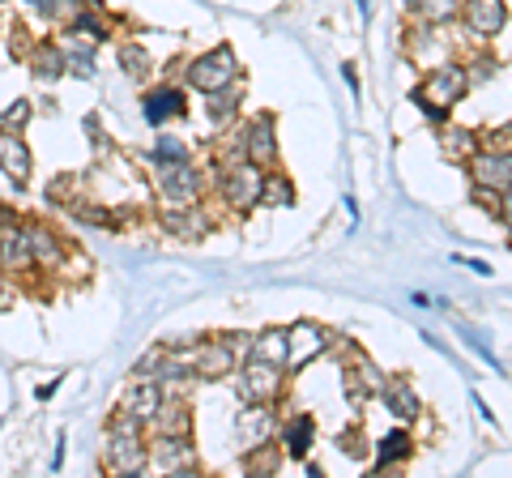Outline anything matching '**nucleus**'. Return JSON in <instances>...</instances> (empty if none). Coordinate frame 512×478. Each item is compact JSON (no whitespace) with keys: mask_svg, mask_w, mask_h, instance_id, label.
I'll list each match as a JSON object with an SVG mask.
<instances>
[{"mask_svg":"<svg viewBox=\"0 0 512 478\" xmlns=\"http://www.w3.org/2000/svg\"><path fill=\"white\" fill-rule=\"evenodd\" d=\"M461 26L474 39H495L508 26V0H461Z\"/></svg>","mask_w":512,"mask_h":478,"instance_id":"9d476101","label":"nucleus"},{"mask_svg":"<svg viewBox=\"0 0 512 478\" xmlns=\"http://www.w3.org/2000/svg\"><path fill=\"white\" fill-rule=\"evenodd\" d=\"M500 222L508 227V235H512V188L504 193V201H500Z\"/></svg>","mask_w":512,"mask_h":478,"instance_id":"c9c22d12","label":"nucleus"},{"mask_svg":"<svg viewBox=\"0 0 512 478\" xmlns=\"http://www.w3.org/2000/svg\"><path fill=\"white\" fill-rule=\"evenodd\" d=\"M235 427H239V440L248 444H269L278 436V419H274V410H269V402H244V410H239V419H235Z\"/></svg>","mask_w":512,"mask_h":478,"instance_id":"2eb2a0df","label":"nucleus"},{"mask_svg":"<svg viewBox=\"0 0 512 478\" xmlns=\"http://www.w3.org/2000/svg\"><path fill=\"white\" fill-rule=\"evenodd\" d=\"M239 158L252 167H278V133H274V116H256L244 124V133H239Z\"/></svg>","mask_w":512,"mask_h":478,"instance_id":"6e6552de","label":"nucleus"},{"mask_svg":"<svg viewBox=\"0 0 512 478\" xmlns=\"http://www.w3.org/2000/svg\"><path fill=\"white\" fill-rule=\"evenodd\" d=\"M312 440H316V419H312V414H291V419L278 427L282 453L295 457V461H303V457L312 453Z\"/></svg>","mask_w":512,"mask_h":478,"instance_id":"f3484780","label":"nucleus"},{"mask_svg":"<svg viewBox=\"0 0 512 478\" xmlns=\"http://www.w3.org/2000/svg\"><path fill=\"white\" fill-rule=\"evenodd\" d=\"M500 201H504V193H495V188H474V205H478L483 214L500 218Z\"/></svg>","mask_w":512,"mask_h":478,"instance_id":"f704fd0d","label":"nucleus"},{"mask_svg":"<svg viewBox=\"0 0 512 478\" xmlns=\"http://www.w3.org/2000/svg\"><path fill=\"white\" fill-rule=\"evenodd\" d=\"M184 77H188V86H192V90L214 94V90H222V86L239 82V60H235L231 47H210V52H205V56L188 60Z\"/></svg>","mask_w":512,"mask_h":478,"instance_id":"7ed1b4c3","label":"nucleus"},{"mask_svg":"<svg viewBox=\"0 0 512 478\" xmlns=\"http://www.w3.org/2000/svg\"><path fill=\"white\" fill-rule=\"evenodd\" d=\"M150 158H154V167H167V163H188V141H180V137H154V150H150Z\"/></svg>","mask_w":512,"mask_h":478,"instance_id":"7c9ffc66","label":"nucleus"},{"mask_svg":"<svg viewBox=\"0 0 512 478\" xmlns=\"http://www.w3.org/2000/svg\"><path fill=\"white\" fill-rule=\"evenodd\" d=\"M150 461L163 474H188L192 466H197V453H192V440L188 436L158 432V440L150 444Z\"/></svg>","mask_w":512,"mask_h":478,"instance_id":"ddd939ff","label":"nucleus"},{"mask_svg":"<svg viewBox=\"0 0 512 478\" xmlns=\"http://www.w3.org/2000/svg\"><path fill=\"white\" fill-rule=\"evenodd\" d=\"M466 90H470V73H466V65H461V60H448V65L427 69L423 86L414 90V103H419V111H423L427 120L444 124L448 111H453L461 99H466Z\"/></svg>","mask_w":512,"mask_h":478,"instance_id":"f03ea898","label":"nucleus"},{"mask_svg":"<svg viewBox=\"0 0 512 478\" xmlns=\"http://www.w3.org/2000/svg\"><path fill=\"white\" fill-rule=\"evenodd\" d=\"M239 99H244V86H239V82L214 90L210 103H205V107H210V120H214V124H231V120L239 116Z\"/></svg>","mask_w":512,"mask_h":478,"instance_id":"cd10ccee","label":"nucleus"},{"mask_svg":"<svg viewBox=\"0 0 512 478\" xmlns=\"http://www.w3.org/2000/svg\"><path fill=\"white\" fill-rule=\"evenodd\" d=\"M410 453H414V440H410V432H402V427L389 436H380L376 440V474H384L389 466H406Z\"/></svg>","mask_w":512,"mask_h":478,"instance_id":"5701e85b","label":"nucleus"},{"mask_svg":"<svg viewBox=\"0 0 512 478\" xmlns=\"http://www.w3.org/2000/svg\"><path fill=\"white\" fill-rule=\"evenodd\" d=\"M184 359L192 363V376H201V380L235 376V368H239V342H231V338H205V342L192 346Z\"/></svg>","mask_w":512,"mask_h":478,"instance_id":"423d86ee","label":"nucleus"},{"mask_svg":"<svg viewBox=\"0 0 512 478\" xmlns=\"http://www.w3.org/2000/svg\"><path fill=\"white\" fill-rule=\"evenodd\" d=\"M261 167H252V163H244L239 158L235 167H227L218 175V193H222V201L231 205V210H252V205H261Z\"/></svg>","mask_w":512,"mask_h":478,"instance_id":"0eeeda50","label":"nucleus"},{"mask_svg":"<svg viewBox=\"0 0 512 478\" xmlns=\"http://www.w3.org/2000/svg\"><path fill=\"white\" fill-rule=\"evenodd\" d=\"M440 150H444V158L448 163H470V158L483 150V141H478V133L474 129H440Z\"/></svg>","mask_w":512,"mask_h":478,"instance_id":"b1692460","label":"nucleus"},{"mask_svg":"<svg viewBox=\"0 0 512 478\" xmlns=\"http://www.w3.org/2000/svg\"><path fill=\"white\" fill-rule=\"evenodd\" d=\"M30 116H35V107H30V99H18V103H9L5 111H0V133H22Z\"/></svg>","mask_w":512,"mask_h":478,"instance_id":"2f4dec72","label":"nucleus"},{"mask_svg":"<svg viewBox=\"0 0 512 478\" xmlns=\"http://www.w3.org/2000/svg\"><path fill=\"white\" fill-rule=\"evenodd\" d=\"M457 261H461V257H457ZM461 269H474V274H483V278L491 274V269H487L483 261H470V257H466V261H461Z\"/></svg>","mask_w":512,"mask_h":478,"instance_id":"e433bc0d","label":"nucleus"},{"mask_svg":"<svg viewBox=\"0 0 512 478\" xmlns=\"http://www.w3.org/2000/svg\"><path fill=\"white\" fill-rule=\"evenodd\" d=\"M295 201V184L282 171H265L261 175V205H291Z\"/></svg>","mask_w":512,"mask_h":478,"instance_id":"c756f323","label":"nucleus"},{"mask_svg":"<svg viewBox=\"0 0 512 478\" xmlns=\"http://www.w3.org/2000/svg\"><path fill=\"white\" fill-rule=\"evenodd\" d=\"M248 355H256V359H269V363H291V333L286 329H269V333H261V338H252V346H248Z\"/></svg>","mask_w":512,"mask_h":478,"instance_id":"393cba45","label":"nucleus"},{"mask_svg":"<svg viewBox=\"0 0 512 478\" xmlns=\"http://www.w3.org/2000/svg\"><path fill=\"white\" fill-rule=\"evenodd\" d=\"M154 184H158V197H163L171 210L175 205H201V193H205V180L201 171L188 163H167V167H154Z\"/></svg>","mask_w":512,"mask_h":478,"instance_id":"20e7f679","label":"nucleus"},{"mask_svg":"<svg viewBox=\"0 0 512 478\" xmlns=\"http://www.w3.org/2000/svg\"><path fill=\"white\" fill-rule=\"evenodd\" d=\"M466 167H470L474 188H495V193H508L512 188V150L504 146H483Z\"/></svg>","mask_w":512,"mask_h":478,"instance_id":"1a4fd4ad","label":"nucleus"},{"mask_svg":"<svg viewBox=\"0 0 512 478\" xmlns=\"http://www.w3.org/2000/svg\"><path fill=\"white\" fill-rule=\"evenodd\" d=\"M380 397H384V406H389V414H397L402 423L410 419H419V393H414V385L406 376H384V385H380Z\"/></svg>","mask_w":512,"mask_h":478,"instance_id":"6ab92c4d","label":"nucleus"},{"mask_svg":"<svg viewBox=\"0 0 512 478\" xmlns=\"http://www.w3.org/2000/svg\"><path fill=\"white\" fill-rule=\"evenodd\" d=\"M60 47H64V69H69L73 77H94V39L69 35Z\"/></svg>","mask_w":512,"mask_h":478,"instance_id":"a878e982","label":"nucleus"},{"mask_svg":"<svg viewBox=\"0 0 512 478\" xmlns=\"http://www.w3.org/2000/svg\"><path fill=\"white\" fill-rule=\"evenodd\" d=\"M282 376H286L282 363L248 355L244 368H235V389H239L244 402H274V397L282 393Z\"/></svg>","mask_w":512,"mask_h":478,"instance_id":"39448f33","label":"nucleus"},{"mask_svg":"<svg viewBox=\"0 0 512 478\" xmlns=\"http://www.w3.org/2000/svg\"><path fill=\"white\" fill-rule=\"evenodd\" d=\"M30 244H35V265H43V269H60V261H64V244L56 239V231H47V227H30Z\"/></svg>","mask_w":512,"mask_h":478,"instance_id":"bb28decb","label":"nucleus"},{"mask_svg":"<svg viewBox=\"0 0 512 478\" xmlns=\"http://www.w3.org/2000/svg\"><path fill=\"white\" fill-rule=\"evenodd\" d=\"M286 333H291V363H286V368H303V363L316 359L320 350L329 346V333L320 325H312V321H299L295 329H286Z\"/></svg>","mask_w":512,"mask_h":478,"instance_id":"aec40b11","label":"nucleus"},{"mask_svg":"<svg viewBox=\"0 0 512 478\" xmlns=\"http://www.w3.org/2000/svg\"><path fill=\"white\" fill-rule=\"evenodd\" d=\"M0 171H5L13 184H30V171H35V158H30L26 141H22L18 133H0Z\"/></svg>","mask_w":512,"mask_h":478,"instance_id":"a211bd4d","label":"nucleus"},{"mask_svg":"<svg viewBox=\"0 0 512 478\" xmlns=\"http://www.w3.org/2000/svg\"><path fill=\"white\" fill-rule=\"evenodd\" d=\"M120 65L128 77H146L150 73V52L146 47H137V43H124L120 47Z\"/></svg>","mask_w":512,"mask_h":478,"instance_id":"473e14b6","label":"nucleus"},{"mask_svg":"<svg viewBox=\"0 0 512 478\" xmlns=\"http://www.w3.org/2000/svg\"><path fill=\"white\" fill-rule=\"evenodd\" d=\"M26 60H30V73H35L39 82H56V77L69 73V69H64V47L52 43V39H43V43L30 47Z\"/></svg>","mask_w":512,"mask_h":478,"instance_id":"412c9836","label":"nucleus"},{"mask_svg":"<svg viewBox=\"0 0 512 478\" xmlns=\"http://www.w3.org/2000/svg\"><path fill=\"white\" fill-rule=\"evenodd\" d=\"M141 111H146V120L158 129V124H167V120H180L188 111V99L180 86H154L146 99H141Z\"/></svg>","mask_w":512,"mask_h":478,"instance_id":"dca6fc26","label":"nucleus"},{"mask_svg":"<svg viewBox=\"0 0 512 478\" xmlns=\"http://www.w3.org/2000/svg\"><path fill=\"white\" fill-rule=\"evenodd\" d=\"M0 269L5 274L35 269V244H30V227H22V222H5L0 227Z\"/></svg>","mask_w":512,"mask_h":478,"instance_id":"f8f14e48","label":"nucleus"},{"mask_svg":"<svg viewBox=\"0 0 512 478\" xmlns=\"http://www.w3.org/2000/svg\"><path fill=\"white\" fill-rule=\"evenodd\" d=\"M163 227L171 235H180V239H201L205 231H210V218L201 214V205H167V214H163Z\"/></svg>","mask_w":512,"mask_h":478,"instance_id":"4be33fe9","label":"nucleus"},{"mask_svg":"<svg viewBox=\"0 0 512 478\" xmlns=\"http://www.w3.org/2000/svg\"><path fill=\"white\" fill-rule=\"evenodd\" d=\"M188 427H192V414L184 402H163V410L154 414V432H171V436H188Z\"/></svg>","mask_w":512,"mask_h":478,"instance_id":"c85d7f7f","label":"nucleus"},{"mask_svg":"<svg viewBox=\"0 0 512 478\" xmlns=\"http://www.w3.org/2000/svg\"><path fill=\"white\" fill-rule=\"evenodd\" d=\"M22 5L35 13V18H43V22H56V18L69 13V0H22Z\"/></svg>","mask_w":512,"mask_h":478,"instance_id":"72a5a7b5","label":"nucleus"},{"mask_svg":"<svg viewBox=\"0 0 512 478\" xmlns=\"http://www.w3.org/2000/svg\"><path fill=\"white\" fill-rule=\"evenodd\" d=\"M163 402H167V385L163 380H154V376H137L133 385L124 389V402H120V410L124 414H133V419H141V423H154V414L163 410Z\"/></svg>","mask_w":512,"mask_h":478,"instance_id":"9b49d317","label":"nucleus"},{"mask_svg":"<svg viewBox=\"0 0 512 478\" xmlns=\"http://www.w3.org/2000/svg\"><path fill=\"white\" fill-rule=\"evenodd\" d=\"M103 470L111 474H146L150 470V440H146V423L133 414H116L103 436Z\"/></svg>","mask_w":512,"mask_h":478,"instance_id":"f257e3e1","label":"nucleus"},{"mask_svg":"<svg viewBox=\"0 0 512 478\" xmlns=\"http://www.w3.org/2000/svg\"><path fill=\"white\" fill-rule=\"evenodd\" d=\"M410 56L419 60V65L427 69H436V65H448L453 60V47H448V39H444V26H427V22H414V30H410Z\"/></svg>","mask_w":512,"mask_h":478,"instance_id":"4468645a","label":"nucleus"}]
</instances>
